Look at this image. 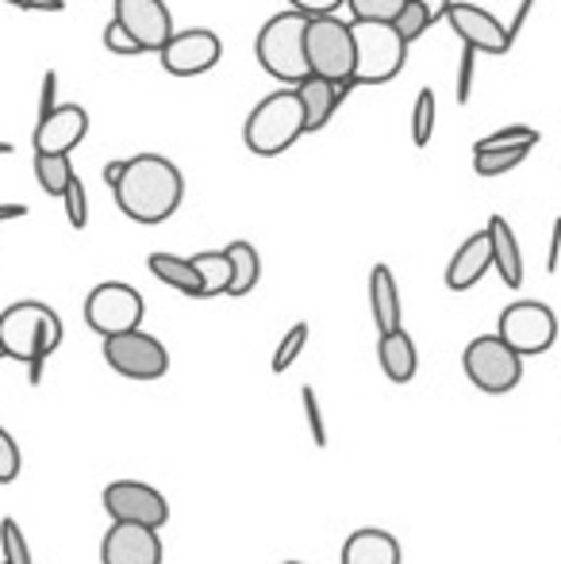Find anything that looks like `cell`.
I'll return each instance as SVG.
<instances>
[{"label":"cell","mask_w":561,"mask_h":564,"mask_svg":"<svg viewBox=\"0 0 561 564\" xmlns=\"http://www.w3.org/2000/svg\"><path fill=\"white\" fill-rule=\"evenodd\" d=\"M116 208L142 227H158L177 216L185 200V177L162 154H136L123 165V177L116 181Z\"/></svg>","instance_id":"cell-1"},{"label":"cell","mask_w":561,"mask_h":564,"mask_svg":"<svg viewBox=\"0 0 561 564\" xmlns=\"http://www.w3.org/2000/svg\"><path fill=\"white\" fill-rule=\"evenodd\" d=\"M66 327H62L58 312L39 300H20L0 312V346L8 349L12 361L28 365V384H43V361L62 346Z\"/></svg>","instance_id":"cell-2"},{"label":"cell","mask_w":561,"mask_h":564,"mask_svg":"<svg viewBox=\"0 0 561 564\" xmlns=\"http://www.w3.org/2000/svg\"><path fill=\"white\" fill-rule=\"evenodd\" d=\"M304 131V105H300L296 89H278L262 97L250 108L247 123H242V142L250 154L258 158H281Z\"/></svg>","instance_id":"cell-3"},{"label":"cell","mask_w":561,"mask_h":564,"mask_svg":"<svg viewBox=\"0 0 561 564\" xmlns=\"http://www.w3.org/2000/svg\"><path fill=\"white\" fill-rule=\"evenodd\" d=\"M304 31H308V15L300 12H278L262 23L258 31V66L281 82V89H296L300 82H308V58H304Z\"/></svg>","instance_id":"cell-4"},{"label":"cell","mask_w":561,"mask_h":564,"mask_svg":"<svg viewBox=\"0 0 561 564\" xmlns=\"http://www.w3.org/2000/svg\"><path fill=\"white\" fill-rule=\"evenodd\" d=\"M308 77H323L331 85H343L354 77V28L338 15H315L304 31Z\"/></svg>","instance_id":"cell-5"},{"label":"cell","mask_w":561,"mask_h":564,"mask_svg":"<svg viewBox=\"0 0 561 564\" xmlns=\"http://www.w3.org/2000/svg\"><path fill=\"white\" fill-rule=\"evenodd\" d=\"M354 28V82L385 85L404 69L408 43L392 23H350Z\"/></svg>","instance_id":"cell-6"},{"label":"cell","mask_w":561,"mask_h":564,"mask_svg":"<svg viewBox=\"0 0 561 564\" xmlns=\"http://www.w3.org/2000/svg\"><path fill=\"white\" fill-rule=\"evenodd\" d=\"M462 369L470 377V384L481 388L485 395H508L524 380V357L504 346L496 335H481L465 346Z\"/></svg>","instance_id":"cell-7"},{"label":"cell","mask_w":561,"mask_h":564,"mask_svg":"<svg viewBox=\"0 0 561 564\" xmlns=\"http://www.w3.org/2000/svg\"><path fill=\"white\" fill-rule=\"evenodd\" d=\"M496 338L519 357H539L558 341V315L542 300H516L500 312Z\"/></svg>","instance_id":"cell-8"},{"label":"cell","mask_w":561,"mask_h":564,"mask_svg":"<svg viewBox=\"0 0 561 564\" xmlns=\"http://www.w3.org/2000/svg\"><path fill=\"white\" fill-rule=\"evenodd\" d=\"M142 315H147V304H142L139 289L123 281H105L85 296V323L100 338H120L131 335V330H142Z\"/></svg>","instance_id":"cell-9"},{"label":"cell","mask_w":561,"mask_h":564,"mask_svg":"<svg viewBox=\"0 0 561 564\" xmlns=\"http://www.w3.org/2000/svg\"><path fill=\"white\" fill-rule=\"evenodd\" d=\"M105 361L128 380H162L170 369V349L147 330H131L120 338H105Z\"/></svg>","instance_id":"cell-10"},{"label":"cell","mask_w":561,"mask_h":564,"mask_svg":"<svg viewBox=\"0 0 561 564\" xmlns=\"http://www.w3.org/2000/svg\"><path fill=\"white\" fill-rule=\"evenodd\" d=\"M105 511L112 514V522H128V527H147L162 530L170 519V503L158 488L142 480H116L105 488Z\"/></svg>","instance_id":"cell-11"},{"label":"cell","mask_w":561,"mask_h":564,"mask_svg":"<svg viewBox=\"0 0 561 564\" xmlns=\"http://www.w3.org/2000/svg\"><path fill=\"white\" fill-rule=\"evenodd\" d=\"M162 69L173 77H201L208 69L219 66L224 58V43H219L216 31L208 28H188V31H173V39L162 46Z\"/></svg>","instance_id":"cell-12"},{"label":"cell","mask_w":561,"mask_h":564,"mask_svg":"<svg viewBox=\"0 0 561 564\" xmlns=\"http://www.w3.org/2000/svg\"><path fill=\"white\" fill-rule=\"evenodd\" d=\"M446 23H450V31L462 39V46H473L477 54H496V58L511 54L508 23L496 20L488 8L454 0V8L446 12Z\"/></svg>","instance_id":"cell-13"},{"label":"cell","mask_w":561,"mask_h":564,"mask_svg":"<svg viewBox=\"0 0 561 564\" xmlns=\"http://www.w3.org/2000/svg\"><path fill=\"white\" fill-rule=\"evenodd\" d=\"M116 23L142 46V54H162L173 39V15L165 0H116Z\"/></svg>","instance_id":"cell-14"},{"label":"cell","mask_w":561,"mask_h":564,"mask_svg":"<svg viewBox=\"0 0 561 564\" xmlns=\"http://www.w3.org/2000/svg\"><path fill=\"white\" fill-rule=\"evenodd\" d=\"M85 134H89V112L82 105H58L51 116L35 119L31 147H35V154L46 158H69L82 147Z\"/></svg>","instance_id":"cell-15"},{"label":"cell","mask_w":561,"mask_h":564,"mask_svg":"<svg viewBox=\"0 0 561 564\" xmlns=\"http://www.w3.org/2000/svg\"><path fill=\"white\" fill-rule=\"evenodd\" d=\"M100 564H162V538L158 530L112 522L100 542Z\"/></svg>","instance_id":"cell-16"},{"label":"cell","mask_w":561,"mask_h":564,"mask_svg":"<svg viewBox=\"0 0 561 564\" xmlns=\"http://www.w3.org/2000/svg\"><path fill=\"white\" fill-rule=\"evenodd\" d=\"M493 269V242H488L485 230H477V235H470L462 246H457V253L450 258L446 265V289L450 292H470L481 284V276Z\"/></svg>","instance_id":"cell-17"},{"label":"cell","mask_w":561,"mask_h":564,"mask_svg":"<svg viewBox=\"0 0 561 564\" xmlns=\"http://www.w3.org/2000/svg\"><path fill=\"white\" fill-rule=\"evenodd\" d=\"M369 315H374V327L381 335L404 330V304H400L397 276L389 265H374V273H369Z\"/></svg>","instance_id":"cell-18"},{"label":"cell","mask_w":561,"mask_h":564,"mask_svg":"<svg viewBox=\"0 0 561 564\" xmlns=\"http://www.w3.org/2000/svg\"><path fill=\"white\" fill-rule=\"evenodd\" d=\"M488 242H493V269L500 273V281L508 289H519L524 284V250H519V238L511 224L504 216H493L485 227Z\"/></svg>","instance_id":"cell-19"},{"label":"cell","mask_w":561,"mask_h":564,"mask_svg":"<svg viewBox=\"0 0 561 564\" xmlns=\"http://www.w3.org/2000/svg\"><path fill=\"white\" fill-rule=\"evenodd\" d=\"M343 564H400V542L389 530L362 527L343 542Z\"/></svg>","instance_id":"cell-20"},{"label":"cell","mask_w":561,"mask_h":564,"mask_svg":"<svg viewBox=\"0 0 561 564\" xmlns=\"http://www.w3.org/2000/svg\"><path fill=\"white\" fill-rule=\"evenodd\" d=\"M377 361H381L385 377L392 384H412L416 369H420V354H416V341L408 330H392V335H381L377 341Z\"/></svg>","instance_id":"cell-21"},{"label":"cell","mask_w":561,"mask_h":564,"mask_svg":"<svg viewBox=\"0 0 561 564\" xmlns=\"http://www.w3.org/2000/svg\"><path fill=\"white\" fill-rule=\"evenodd\" d=\"M296 97L304 105V131H323V127L335 119V112L343 108V97H338V85L323 82V77H308V82L296 85Z\"/></svg>","instance_id":"cell-22"},{"label":"cell","mask_w":561,"mask_h":564,"mask_svg":"<svg viewBox=\"0 0 561 564\" xmlns=\"http://www.w3.org/2000/svg\"><path fill=\"white\" fill-rule=\"evenodd\" d=\"M224 253L231 261V289H227V296L235 300L250 296L258 289V281H262V258H258V250L247 238H235L231 246H224Z\"/></svg>","instance_id":"cell-23"},{"label":"cell","mask_w":561,"mask_h":564,"mask_svg":"<svg viewBox=\"0 0 561 564\" xmlns=\"http://www.w3.org/2000/svg\"><path fill=\"white\" fill-rule=\"evenodd\" d=\"M147 269L162 284H170L173 292L201 300V276H196V269H193V261H188V258H177V253H150Z\"/></svg>","instance_id":"cell-24"},{"label":"cell","mask_w":561,"mask_h":564,"mask_svg":"<svg viewBox=\"0 0 561 564\" xmlns=\"http://www.w3.org/2000/svg\"><path fill=\"white\" fill-rule=\"evenodd\" d=\"M188 261H193L196 276H201V300L227 296V289H231V261H227L224 250H201Z\"/></svg>","instance_id":"cell-25"},{"label":"cell","mask_w":561,"mask_h":564,"mask_svg":"<svg viewBox=\"0 0 561 564\" xmlns=\"http://www.w3.org/2000/svg\"><path fill=\"white\" fill-rule=\"evenodd\" d=\"M539 139L542 134L535 131V127L511 123V127H500V131H493V134H485V139L473 142V154H493V150H519V147L535 150L539 147Z\"/></svg>","instance_id":"cell-26"},{"label":"cell","mask_w":561,"mask_h":564,"mask_svg":"<svg viewBox=\"0 0 561 564\" xmlns=\"http://www.w3.org/2000/svg\"><path fill=\"white\" fill-rule=\"evenodd\" d=\"M74 162L69 158H46V154H35V181L46 196H66L69 181H74Z\"/></svg>","instance_id":"cell-27"},{"label":"cell","mask_w":561,"mask_h":564,"mask_svg":"<svg viewBox=\"0 0 561 564\" xmlns=\"http://www.w3.org/2000/svg\"><path fill=\"white\" fill-rule=\"evenodd\" d=\"M408 0H346L350 23H397Z\"/></svg>","instance_id":"cell-28"},{"label":"cell","mask_w":561,"mask_h":564,"mask_svg":"<svg viewBox=\"0 0 561 564\" xmlns=\"http://www.w3.org/2000/svg\"><path fill=\"white\" fill-rule=\"evenodd\" d=\"M527 154H531L527 147L493 150V154H473V170H477V177H504V173H511L519 162H527Z\"/></svg>","instance_id":"cell-29"},{"label":"cell","mask_w":561,"mask_h":564,"mask_svg":"<svg viewBox=\"0 0 561 564\" xmlns=\"http://www.w3.org/2000/svg\"><path fill=\"white\" fill-rule=\"evenodd\" d=\"M434 116H439V100H434V89H423L420 97H416V108H412V142L420 150L434 139Z\"/></svg>","instance_id":"cell-30"},{"label":"cell","mask_w":561,"mask_h":564,"mask_svg":"<svg viewBox=\"0 0 561 564\" xmlns=\"http://www.w3.org/2000/svg\"><path fill=\"white\" fill-rule=\"evenodd\" d=\"M392 28H397V35L404 39L408 46H412L416 39H423L427 31L434 28V20H431V12H427L423 4H416V0H408L404 12L397 15V23H392Z\"/></svg>","instance_id":"cell-31"},{"label":"cell","mask_w":561,"mask_h":564,"mask_svg":"<svg viewBox=\"0 0 561 564\" xmlns=\"http://www.w3.org/2000/svg\"><path fill=\"white\" fill-rule=\"evenodd\" d=\"M0 553H4V564H35V561H31L28 538H23V530H20V522H15V519L0 522Z\"/></svg>","instance_id":"cell-32"},{"label":"cell","mask_w":561,"mask_h":564,"mask_svg":"<svg viewBox=\"0 0 561 564\" xmlns=\"http://www.w3.org/2000/svg\"><path fill=\"white\" fill-rule=\"evenodd\" d=\"M304 346H308V323H296V327H292L289 335L281 338V346L273 349V361H270V369L281 377L284 369H292V365H296V357L304 354Z\"/></svg>","instance_id":"cell-33"},{"label":"cell","mask_w":561,"mask_h":564,"mask_svg":"<svg viewBox=\"0 0 561 564\" xmlns=\"http://www.w3.org/2000/svg\"><path fill=\"white\" fill-rule=\"evenodd\" d=\"M300 403H304V419H308V431H312V446L315 449H327V423H323L320 395H315L312 384L300 388Z\"/></svg>","instance_id":"cell-34"},{"label":"cell","mask_w":561,"mask_h":564,"mask_svg":"<svg viewBox=\"0 0 561 564\" xmlns=\"http://www.w3.org/2000/svg\"><path fill=\"white\" fill-rule=\"evenodd\" d=\"M66 219H69V227L74 230H85L89 227V193H85V185H82V177H74L69 181V188H66Z\"/></svg>","instance_id":"cell-35"},{"label":"cell","mask_w":561,"mask_h":564,"mask_svg":"<svg viewBox=\"0 0 561 564\" xmlns=\"http://www.w3.org/2000/svg\"><path fill=\"white\" fill-rule=\"evenodd\" d=\"M105 51H108V54H120V58H139L142 46L128 35V31L120 28V23L112 20V23L105 28Z\"/></svg>","instance_id":"cell-36"},{"label":"cell","mask_w":561,"mask_h":564,"mask_svg":"<svg viewBox=\"0 0 561 564\" xmlns=\"http://www.w3.org/2000/svg\"><path fill=\"white\" fill-rule=\"evenodd\" d=\"M20 476V446L12 434L0 426V484H12Z\"/></svg>","instance_id":"cell-37"},{"label":"cell","mask_w":561,"mask_h":564,"mask_svg":"<svg viewBox=\"0 0 561 564\" xmlns=\"http://www.w3.org/2000/svg\"><path fill=\"white\" fill-rule=\"evenodd\" d=\"M473 69H477V51H473V46H462V62H457V105H470Z\"/></svg>","instance_id":"cell-38"},{"label":"cell","mask_w":561,"mask_h":564,"mask_svg":"<svg viewBox=\"0 0 561 564\" xmlns=\"http://www.w3.org/2000/svg\"><path fill=\"white\" fill-rule=\"evenodd\" d=\"M292 12L308 15V20H315V15H335L338 8L346 4V0H289Z\"/></svg>","instance_id":"cell-39"},{"label":"cell","mask_w":561,"mask_h":564,"mask_svg":"<svg viewBox=\"0 0 561 564\" xmlns=\"http://www.w3.org/2000/svg\"><path fill=\"white\" fill-rule=\"evenodd\" d=\"M54 108H58V74H54V69H46V74H43V93H39V119L51 116Z\"/></svg>","instance_id":"cell-40"},{"label":"cell","mask_w":561,"mask_h":564,"mask_svg":"<svg viewBox=\"0 0 561 564\" xmlns=\"http://www.w3.org/2000/svg\"><path fill=\"white\" fill-rule=\"evenodd\" d=\"M531 12H535V0H519L516 20L508 23V39H511V46H516V39H519V31H524V23L531 20Z\"/></svg>","instance_id":"cell-41"},{"label":"cell","mask_w":561,"mask_h":564,"mask_svg":"<svg viewBox=\"0 0 561 564\" xmlns=\"http://www.w3.org/2000/svg\"><path fill=\"white\" fill-rule=\"evenodd\" d=\"M558 258H561V216L554 219V230H550V253H547V273H558Z\"/></svg>","instance_id":"cell-42"},{"label":"cell","mask_w":561,"mask_h":564,"mask_svg":"<svg viewBox=\"0 0 561 564\" xmlns=\"http://www.w3.org/2000/svg\"><path fill=\"white\" fill-rule=\"evenodd\" d=\"M416 4H423L427 12H431V20L439 23V20H446V12L454 8V0H416Z\"/></svg>","instance_id":"cell-43"},{"label":"cell","mask_w":561,"mask_h":564,"mask_svg":"<svg viewBox=\"0 0 561 564\" xmlns=\"http://www.w3.org/2000/svg\"><path fill=\"white\" fill-rule=\"evenodd\" d=\"M23 12H66V0H28Z\"/></svg>","instance_id":"cell-44"},{"label":"cell","mask_w":561,"mask_h":564,"mask_svg":"<svg viewBox=\"0 0 561 564\" xmlns=\"http://www.w3.org/2000/svg\"><path fill=\"white\" fill-rule=\"evenodd\" d=\"M23 216H28V204H0V224H12Z\"/></svg>","instance_id":"cell-45"},{"label":"cell","mask_w":561,"mask_h":564,"mask_svg":"<svg viewBox=\"0 0 561 564\" xmlns=\"http://www.w3.org/2000/svg\"><path fill=\"white\" fill-rule=\"evenodd\" d=\"M123 165H128V158H123V162H108V165H105V181H108L112 188H116V181L123 177Z\"/></svg>","instance_id":"cell-46"},{"label":"cell","mask_w":561,"mask_h":564,"mask_svg":"<svg viewBox=\"0 0 561 564\" xmlns=\"http://www.w3.org/2000/svg\"><path fill=\"white\" fill-rule=\"evenodd\" d=\"M12 150H15L12 142H0V158H8V154H12Z\"/></svg>","instance_id":"cell-47"},{"label":"cell","mask_w":561,"mask_h":564,"mask_svg":"<svg viewBox=\"0 0 561 564\" xmlns=\"http://www.w3.org/2000/svg\"><path fill=\"white\" fill-rule=\"evenodd\" d=\"M4 4H12V8H23V4H28V0H4Z\"/></svg>","instance_id":"cell-48"},{"label":"cell","mask_w":561,"mask_h":564,"mask_svg":"<svg viewBox=\"0 0 561 564\" xmlns=\"http://www.w3.org/2000/svg\"><path fill=\"white\" fill-rule=\"evenodd\" d=\"M0 361H12V357H8V349H4V346H0Z\"/></svg>","instance_id":"cell-49"},{"label":"cell","mask_w":561,"mask_h":564,"mask_svg":"<svg viewBox=\"0 0 561 564\" xmlns=\"http://www.w3.org/2000/svg\"><path fill=\"white\" fill-rule=\"evenodd\" d=\"M281 564H304V561H281Z\"/></svg>","instance_id":"cell-50"},{"label":"cell","mask_w":561,"mask_h":564,"mask_svg":"<svg viewBox=\"0 0 561 564\" xmlns=\"http://www.w3.org/2000/svg\"><path fill=\"white\" fill-rule=\"evenodd\" d=\"M0 564H4V561H0Z\"/></svg>","instance_id":"cell-51"}]
</instances>
